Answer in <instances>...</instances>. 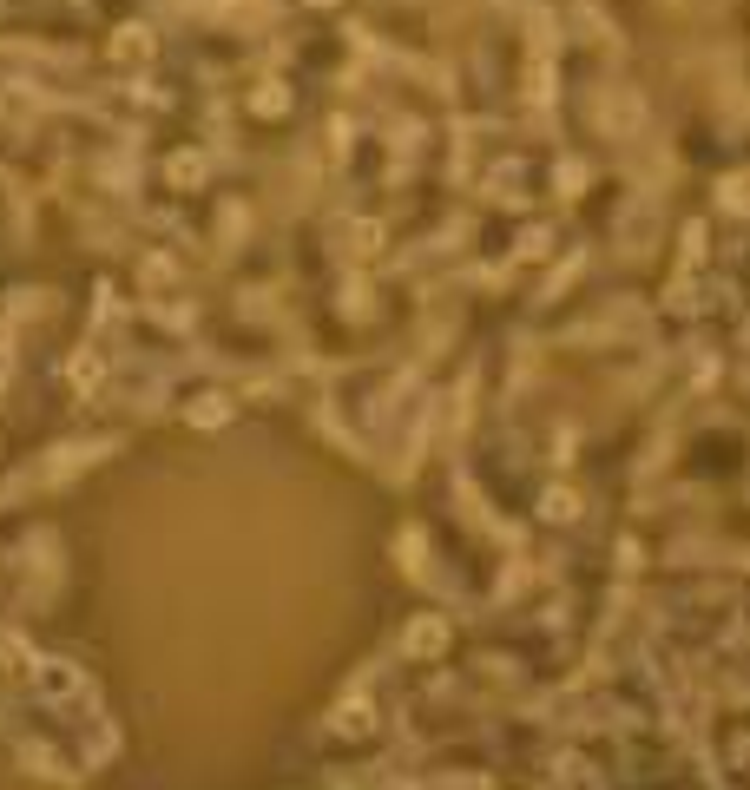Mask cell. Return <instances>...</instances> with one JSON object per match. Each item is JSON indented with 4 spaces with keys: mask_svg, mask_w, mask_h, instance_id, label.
Wrapping results in <instances>:
<instances>
[{
    "mask_svg": "<svg viewBox=\"0 0 750 790\" xmlns=\"http://www.w3.org/2000/svg\"><path fill=\"white\" fill-rule=\"evenodd\" d=\"M408 646H415V652H435L441 646V626H435V619H422V626L408 632Z\"/></svg>",
    "mask_w": 750,
    "mask_h": 790,
    "instance_id": "3",
    "label": "cell"
},
{
    "mask_svg": "<svg viewBox=\"0 0 750 790\" xmlns=\"http://www.w3.org/2000/svg\"><path fill=\"white\" fill-rule=\"evenodd\" d=\"M191 422H198V428H218L224 422V402H218V395H204L198 409H191Z\"/></svg>",
    "mask_w": 750,
    "mask_h": 790,
    "instance_id": "2",
    "label": "cell"
},
{
    "mask_svg": "<svg viewBox=\"0 0 750 790\" xmlns=\"http://www.w3.org/2000/svg\"><path fill=\"white\" fill-rule=\"evenodd\" d=\"M33 679H40V692L53 698V705H73V698H86V672L66 659H40L33 665Z\"/></svg>",
    "mask_w": 750,
    "mask_h": 790,
    "instance_id": "1",
    "label": "cell"
},
{
    "mask_svg": "<svg viewBox=\"0 0 750 790\" xmlns=\"http://www.w3.org/2000/svg\"><path fill=\"white\" fill-rule=\"evenodd\" d=\"M73 382H79V389H99V356H86V363L73 369Z\"/></svg>",
    "mask_w": 750,
    "mask_h": 790,
    "instance_id": "4",
    "label": "cell"
}]
</instances>
